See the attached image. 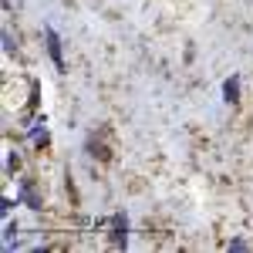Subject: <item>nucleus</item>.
<instances>
[{"mask_svg": "<svg viewBox=\"0 0 253 253\" xmlns=\"http://www.w3.org/2000/svg\"><path fill=\"white\" fill-rule=\"evenodd\" d=\"M112 243L118 250L128 247V216L125 213H115V219H112Z\"/></svg>", "mask_w": 253, "mask_h": 253, "instance_id": "obj_1", "label": "nucleus"}, {"mask_svg": "<svg viewBox=\"0 0 253 253\" xmlns=\"http://www.w3.org/2000/svg\"><path fill=\"white\" fill-rule=\"evenodd\" d=\"M44 41H47V54H51V61H54V68L58 71H64V54H61V38L54 27H47L44 31Z\"/></svg>", "mask_w": 253, "mask_h": 253, "instance_id": "obj_2", "label": "nucleus"}, {"mask_svg": "<svg viewBox=\"0 0 253 253\" xmlns=\"http://www.w3.org/2000/svg\"><path fill=\"white\" fill-rule=\"evenodd\" d=\"M223 101L226 105H236L240 101V78L236 75H230V78L223 81Z\"/></svg>", "mask_w": 253, "mask_h": 253, "instance_id": "obj_3", "label": "nucleus"}, {"mask_svg": "<svg viewBox=\"0 0 253 253\" xmlns=\"http://www.w3.org/2000/svg\"><path fill=\"white\" fill-rule=\"evenodd\" d=\"M20 203H27L31 210H41V196L34 193V186L27 179H20Z\"/></svg>", "mask_w": 253, "mask_h": 253, "instance_id": "obj_4", "label": "nucleus"}, {"mask_svg": "<svg viewBox=\"0 0 253 253\" xmlns=\"http://www.w3.org/2000/svg\"><path fill=\"white\" fill-rule=\"evenodd\" d=\"M31 138H34V145H38V149H44V145H47V128H44V125H38V128L31 132Z\"/></svg>", "mask_w": 253, "mask_h": 253, "instance_id": "obj_5", "label": "nucleus"}, {"mask_svg": "<svg viewBox=\"0 0 253 253\" xmlns=\"http://www.w3.org/2000/svg\"><path fill=\"white\" fill-rule=\"evenodd\" d=\"M3 51H7V54H14V51H17V47H14V38H10L7 31H3Z\"/></svg>", "mask_w": 253, "mask_h": 253, "instance_id": "obj_6", "label": "nucleus"}, {"mask_svg": "<svg viewBox=\"0 0 253 253\" xmlns=\"http://www.w3.org/2000/svg\"><path fill=\"white\" fill-rule=\"evenodd\" d=\"M14 169H17V156L10 152V156H7V172H14Z\"/></svg>", "mask_w": 253, "mask_h": 253, "instance_id": "obj_7", "label": "nucleus"}]
</instances>
